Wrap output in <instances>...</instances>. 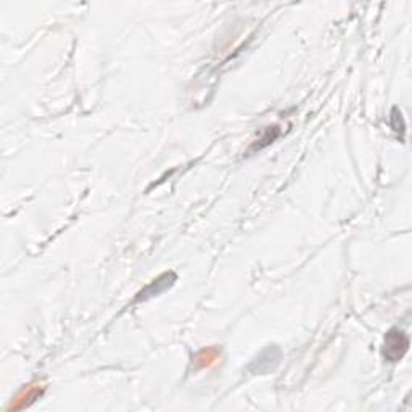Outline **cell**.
Returning <instances> with one entry per match:
<instances>
[{
    "label": "cell",
    "mask_w": 412,
    "mask_h": 412,
    "mask_svg": "<svg viewBox=\"0 0 412 412\" xmlns=\"http://www.w3.org/2000/svg\"><path fill=\"white\" fill-rule=\"evenodd\" d=\"M408 336H406L403 332H400L398 329H393L388 332L385 338V345H384V356L391 363H396L403 358V354L408 350Z\"/></svg>",
    "instance_id": "1"
},
{
    "label": "cell",
    "mask_w": 412,
    "mask_h": 412,
    "mask_svg": "<svg viewBox=\"0 0 412 412\" xmlns=\"http://www.w3.org/2000/svg\"><path fill=\"white\" fill-rule=\"evenodd\" d=\"M280 358H282V353H280L277 346H268V348L261 351L258 358L250 364V370L255 372V374H268V372L275 369Z\"/></svg>",
    "instance_id": "2"
}]
</instances>
